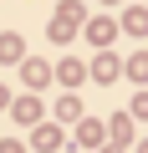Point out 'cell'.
<instances>
[{
	"label": "cell",
	"instance_id": "1",
	"mask_svg": "<svg viewBox=\"0 0 148 153\" xmlns=\"http://www.w3.org/2000/svg\"><path fill=\"white\" fill-rule=\"evenodd\" d=\"M21 76H26V87H31V92H41V87L51 82V76H56V71H51L46 61H21Z\"/></svg>",
	"mask_w": 148,
	"mask_h": 153
},
{
	"label": "cell",
	"instance_id": "2",
	"mask_svg": "<svg viewBox=\"0 0 148 153\" xmlns=\"http://www.w3.org/2000/svg\"><path fill=\"white\" fill-rule=\"evenodd\" d=\"M56 76H61L66 87H82V76H87V71H82V61H61V66H56Z\"/></svg>",
	"mask_w": 148,
	"mask_h": 153
},
{
	"label": "cell",
	"instance_id": "3",
	"mask_svg": "<svg viewBox=\"0 0 148 153\" xmlns=\"http://www.w3.org/2000/svg\"><path fill=\"white\" fill-rule=\"evenodd\" d=\"M0 61H21V36H16V31L0 36Z\"/></svg>",
	"mask_w": 148,
	"mask_h": 153
},
{
	"label": "cell",
	"instance_id": "4",
	"mask_svg": "<svg viewBox=\"0 0 148 153\" xmlns=\"http://www.w3.org/2000/svg\"><path fill=\"white\" fill-rule=\"evenodd\" d=\"M118 71H123V66H118L112 56H97V66H92V76H97V82H102V87L112 82V76H118Z\"/></svg>",
	"mask_w": 148,
	"mask_h": 153
},
{
	"label": "cell",
	"instance_id": "5",
	"mask_svg": "<svg viewBox=\"0 0 148 153\" xmlns=\"http://www.w3.org/2000/svg\"><path fill=\"white\" fill-rule=\"evenodd\" d=\"M112 138L118 143H133V117L128 112H112Z\"/></svg>",
	"mask_w": 148,
	"mask_h": 153
},
{
	"label": "cell",
	"instance_id": "6",
	"mask_svg": "<svg viewBox=\"0 0 148 153\" xmlns=\"http://www.w3.org/2000/svg\"><path fill=\"white\" fill-rule=\"evenodd\" d=\"M31 143H36V148H56V143H61V133H56V128H36V133H31Z\"/></svg>",
	"mask_w": 148,
	"mask_h": 153
},
{
	"label": "cell",
	"instance_id": "7",
	"mask_svg": "<svg viewBox=\"0 0 148 153\" xmlns=\"http://www.w3.org/2000/svg\"><path fill=\"white\" fill-rule=\"evenodd\" d=\"M56 112H61V123H77V117H82V102H77V97H61Z\"/></svg>",
	"mask_w": 148,
	"mask_h": 153
},
{
	"label": "cell",
	"instance_id": "8",
	"mask_svg": "<svg viewBox=\"0 0 148 153\" xmlns=\"http://www.w3.org/2000/svg\"><path fill=\"white\" fill-rule=\"evenodd\" d=\"M92 41L107 46V41H112V26H107V21H92Z\"/></svg>",
	"mask_w": 148,
	"mask_h": 153
},
{
	"label": "cell",
	"instance_id": "9",
	"mask_svg": "<svg viewBox=\"0 0 148 153\" xmlns=\"http://www.w3.org/2000/svg\"><path fill=\"white\" fill-rule=\"evenodd\" d=\"M77 143H102V128H92V123H82V128H77Z\"/></svg>",
	"mask_w": 148,
	"mask_h": 153
},
{
	"label": "cell",
	"instance_id": "10",
	"mask_svg": "<svg viewBox=\"0 0 148 153\" xmlns=\"http://www.w3.org/2000/svg\"><path fill=\"white\" fill-rule=\"evenodd\" d=\"M128 71L138 76V82H148V56H133V61H128Z\"/></svg>",
	"mask_w": 148,
	"mask_h": 153
},
{
	"label": "cell",
	"instance_id": "11",
	"mask_svg": "<svg viewBox=\"0 0 148 153\" xmlns=\"http://www.w3.org/2000/svg\"><path fill=\"white\" fill-rule=\"evenodd\" d=\"M0 153H21V143H0Z\"/></svg>",
	"mask_w": 148,
	"mask_h": 153
},
{
	"label": "cell",
	"instance_id": "12",
	"mask_svg": "<svg viewBox=\"0 0 148 153\" xmlns=\"http://www.w3.org/2000/svg\"><path fill=\"white\" fill-rule=\"evenodd\" d=\"M0 107H10V92H5V87H0Z\"/></svg>",
	"mask_w": 148,
	"mask_h": 153
},
{
	"label": "cell",
	"instance_id": "13",
	"mask_svg": "<svg viewBox=\"0 0 148 153\" xmlns=\"http://www.w3.org/2000/svg\"><path fill=\"white\" fill-rule=\"evenodd\" d=\"M138 153H148V143H143V148H138Z\"/></svg>",
	"mask_w": 148,
	"mask_h": 153
}]
</instances>
